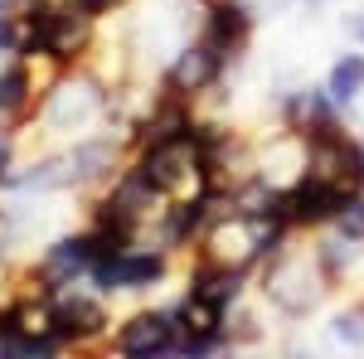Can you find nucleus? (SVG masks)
Masks as SVG:
<instances>
[{"instance_id": "obj_17", "label": "nucleus", "mask_w": 364, "mask_h": 359, "mask_svg": "<svg viewBox=\"0 0 364 359\" xmlns=\"http://www.w3.org/2000/svg\"><path fill=\"white\" fill-rule=\"evenodd\" d=\"M15 5H25V0H0V15H15Z\"/></svg>"}, {"instance_id": "obj_2", "label": "nucleus", "mask_w": 364, "mask_h": 359, "mask_svg": "<svg viewBox=\"0 0 364 359\" xmlns=\"http://www.w3.org/2000/svg\"><path fill=\"white\" fill-rule=\"evenodd\" d=\"M350 185H340L331 175H321V170H306L296 185H287L282 190V219L291 223L296 233L301 228H316V223H336L340 209L350 204Z\"/></svg>"}, {"instance_id": "obj_14", "label": "nucleus", "mask_w": 364, "mask_h": 359, "mask_svg": "<svg viewBox=\"0 0 364 359\" xmlns=\"http://www.w3.org/2000/svg\"><path fill=\"white\" fill-rule=\"evenodd\" d=\"M73 5H78V10H87L92 20H102V15H112L122 0H73Z\"/></svg>"}, {"instance_id": "obj_6", "label": "nucleus", "mask_w": 364, "mask_h": 359, "mask_svg": "<svg viewBox=\"0 0 364 359\" xmlns=\"http://www.w3.org/2000/svg\"><path fill=\"white\" fill-rule=\"evenodd\" d=\"M224 68H228V58L219 54V49H209L204 39H195V44H185V49L175 54V63H170L166 78H161V87L175 92V97L199 102L204 92H214V87L224 83Z\"/></svg>"}, {"instance_id": "obj_4", "label": "nucleus", "mask_w": 364, "mask_h": 359, "mask_svg": "<svg viewBox=\"0 0 364 359\" xmlns=\"http://www.w3.org/2000/svg\"><path fill=\"white\" fill-rule=\"evenodd\" d=\"M282 127L291 132V136H301L306 146H316V141L336 136V132H345V122H340V102L326 92V87H296V92H287L282 97Z\"/></svg>"}, {"instance_id": "obj_9", "label": "nucleus", "mask_w": 364, "mask_h": 359, "mask_svg": "<svg viewBox=\"0 0 364 359\" xmlns=\"http://www.w3.org/2000/svg\"><path fill=\"white\" fill-rule=\"evenodd\" d=\"M63 161H68V185L112 180L117 170H122V141L117 136H87V141H78Z\"/></svg>"}, {"instance_id": "obj_3", "label": "nucleus", "mask_w": 364, "mask_h": 359, "mask_svg": "<svg viewBox=\"0 0 364 359\" xmlns=\"http://www.w3.org/2000/svg\"><path fill=\"white\" fill-rule=\"evenodd\" d=\"M49 331L68 345V355L83 350V345H97L102 335L112 331L107 301H102V296H83V291L54 296V301H49Z\"/></svg>"}, {"instance_id": "obj_8", "label": "nucleus", "mask_w": 364, "mask_h": 359, "mask_svg": "<svg viewBox=\"0 0 364 359\" xmlns=\"http://www.w3.org/2000/svg\"><path fill=\"white\" fill-rule=\"evenodd\" d=\"M243 286H248V267H233V262L199 257L195 272H190V286H185V296H195L199 306H214V311H228V306L243 296Z\"/></svg>"}, {"instance_id": "obj_1", "label": "nucleus", "mask_w": 364, "mask_h": 359, "mask_svg": "<svg viewBox=\"0 0 364 359\" xmlns=\"http://www.w3.org/2000/svg\"><path fill=\"white\" fill-rule=\"evenodd\" d=\"M180 340L170 306H141L112 331V359H180Z\"/></svg>"}, {"instance_id": "obj_16", "label": "nucleus", "mask_w": 364, "mask_h": 359, "mask_svg": "<svg viewBox=\"0 0 364 359\" xmlns=\"http://www.w3.org/2000/svg\"><path fill=\"white\" fill-rule=\"evenodd\" d=\"M345 34H355L364 44V15H345Z\"/></svg>"}, {"instance_id": "obj_13", "label": "nucleus", "mask_w": 364, "mask_h": 359, "mask_svg": "<svg viewBox=\"0 0 364 359\" xmlns=\"http://www.w3.org/2000/svg\"><path fill=\"white\" fill-rule=\"evenodd\" d=\"M336 233H340V238H350V243H364V190H355V194H350V204L340 209Z\"/></svg>"}, {"instance_id": "obj_15", "label": "nucleus", "mask_w": 364, "mask_h": 359, "mask_svg": "<svg viewBox=\"0 0 364 359\" xmlns=\"http://www.w3.org/2000/svg\"><path fill=\"white\" fill-rule=\"evenodd\" d=\"M10 166H15V141H10V136H0V185L10 180Z\"/></svg>"}, {"instance_id": "obj_12", "label": "nucleus", "mask_w": 364, "mask_h": 359, "mask_svg": "<svg viewBox=\"0 0 364 359\" xmlns=\"http://www.w3.org/2000/svg\"><path fill=\"white\" fill-rule=\"evenodd\" d=\"M331 335H336L345 350H364V306H345V311H336Z\"/></svg>"}, {"instance_id": "obj_11", "label": "nucleus", "mask_w": 364, "mask_h": 359, "mask_svg": "<svg viewBox=\"0 0 364 359\" xmlns=\"http://www.w3.org/2000/svg\"><path fill=\"white\" fill-rule=\"evenodd\" d=\"M326 92L336 97L340 107H350L364 92V54H340L331 63V78H326Z\"/></svg>"}, {"instance_id": "obj_7", "label": "nucleus", "mask_w": 364, "mask_h": 359, "mask_svg": "<svg viewBox=\"0 0 364 359\" xmlns=\"http://www.w3.org/2000/svg\"><path fill=\"white\" fill-rule=\"evenodd\" d=\"M199 39L224 58H238L252 39V10L248 0H209L199 10Z\"/></svg>"}, {"instance_id": "obj_10", "label": "nucleus", "mask_w": 364, "mask_h": 359, "mask_svg": "<svg viewBox=\"0 0 364 359\" xmlns=\"http://www.w3.org/2000/svg\"><path fill=\"white\" fill-rule=\"evenodd\" d=\"M39 102V78H34V58H10L0 68V117L5 122H25V112Z\"/></svg>"}, {"instance_id": "obj_5", "label": "nucleus", "mask_w": 364, "mask_h": 359, "mask_svg": "<svg viewBox=\"0 0 364 359\" xmlns=\"http://www.w3.org/2000/svg\"><path fill=\"white\" fill-rule=\"evenodd\" d=\"M97 291H146L156 282H166V248H122L107 262H97L87 277Z\"/></svg>"}]
</instances>
